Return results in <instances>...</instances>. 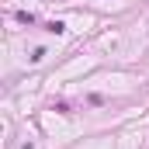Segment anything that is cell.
Returning a JSON list of instances; mask_svg holds the SVG:
<instances>
[{
    "instance_id": "obj_2",
    "label": "cell",
    "mask_w": 149,
    "mask_h": 149,
    "mask_svg": "<svg viewBox=\"0 0 149 149\" xmlns=\"http://www.w3.org/2000/svg\"><path fill=\"white\" fill-rule=\"evenodd\" d=\"M17 21H21V24H35V14H28V10H17Z\"/></svg>"
},
{
    "instance_id": "obj_1",
    "label": "cell",
    "mask_w": 149,
    "mask_h": 149,
    "mask_svg": "<svg viewBox=\"0 0 149 149\" xmlns=\"http://www.w3.org/2000/svg\"><path fill=\"white\" fill-rule=\"evenodd\" d=\"M45 31H52V35H63V31H66V24H63V21H49V24H45Z\"/></svg>"
}]
</instances>
